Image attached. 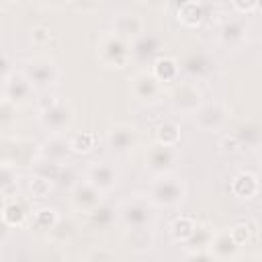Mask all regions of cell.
<instances>
[{"label":"cell","instance_id":"6da1fadb","mask_svg":"<svg viewBox=\"0 0 262 262\" xmlns=\"http://www.w3.org/2000/svg\"><path fill=\"white\" fill-rule=\"evenodd\" d=\"M96 57L106 68L123 70L133 61L131 41L117 33H104L96 41Z\"/></svg>","mask_w":262,"mask_h":262},{"label":"cell","instance_id":"7a4b0ae2","mask_svg":"<svg viewBox=\"0 0 262 262\" xmlns=\"http://www.w3.org/2000/svg\"><path fill=\"white\" fill-rule=\"evenodd\" d=\"M186 196V184L180 176L172 172H164L154 176L147 188V199L156 207H176Z\"/></svg>","mask_w":262,"mask_h":262},{"label":"cell","instance_id":"3957f363","mask_svg":"<svg viewBox=\"0 0 262 262\" xmlns=\"http://www.w3.org/2000/svg\"><path fill=\"white\" fill-rule=\"evenodd\" d=\"M154 203L147 196H131L119 207V221L127 229L137 227H151L154 223Z\"/></svg>","mask_w":262,"mask_h":262},{"label":"cell","instance_id":"277c9868","mask_svg":"<svg viewBox=\"0 0 262 262\" xmlns=\"http://www.w3.org/2000/svg\"><path fill=\"white\" fill-rule=\"evenodd\" d=\"M23 72L37 90H47L61 78V70L51 57H31L25 61Z\"/></svg>","mask_w":262,"mask_h":262},{"label":"cell","instance_id":"5b68a950","mask_svg":"<svg viewBox=\"0 0 262 262\" xmlns=\"http://www.w3.org/2000/svg\"><path fill=\"white\" fill-rule=\"evenodd\" d=\"M41 158V143L27 139V137H12L4 141L2 149V162L18 166H33Z\"/></svg>","mask_w":262,"mask_h":262},{"label":"cell","instance_id":"8992f818","mask_svg":"<svg viewBox=\"0 0 262 262\" xmlns=\"http://www.w3.org/2000/svg\"><path fill=\"white\" fill-rule=\"evenodd\" d=\"M74 121H76V111L63 98H57L53 104L39 108V123L49 133H66L74 125Z\"/></svg>","mask_w":262,"mask_h":262},{"label":"cell","instance_id":"52a82bcc","mask_svg":"<svg viewBox=\"0 0 262 262\" xmlns=\"http://www.w3.org/2000/svg\"><path fill=\"white\" fill-rule=\"evenodd\" d=\"M164 82H160L156 78V74L149 72H137L131 80H129V92L135 100L145 102V104H154L162 98L164 94Z\"/></svg>","mask_w":262,"mask_h":262},{"label":"cell","instance_id":"ba28073f","mask_svg":"<svg viewBox=\"0 0 262 262\" xmlns=\"http://www.w3.org/2000/svg\"><path fill=\"white\" fill-rule=\"evenodd\" d=\"M35 86L31 80L25 76V72H10L8 76L2 78V98L10 100L16 106L27 104L35 96Z\"/></svg>","mask_w":262,"mask_h":262},{"label":"cell","instance_id":"9c48e42d","mask_svg":"<svg viewBox=\"0 0 262 262\" xmlns=\"http://www.w3.org/2000/svg\"><path fill=\"white\" fill-rule=\"evenodd\" d=\"M170 104L178 113H188L192 115L201 104H203V92L196 86V82H180L168 92Z\"/></svg>","mask_w":262,"mask_h":262},{"label":"cell","instance_id":"30bf717a","mask_svg":"<svg viewBox=\"0 0 262 262\" xmlns=\"http://www.w3.org/2000/svg\"><path fill=\"white\" fill-rule=\"evenodd\" d=\"M176 160H178L176 145H164V143H158L156 141L145 151V168L154 176L164 174V172H170L176 166Z\"/></svg>","mask_w":262,"mask_h":262},{"label":"cell","instance_id":"8fae6325","mask_svg":"<svg viewBox=\"0 0 262 262\" xmlns=\"http://www.w3.org/2000/svg\"><path fill=\"white\" fill-rule=\"evenodd\" d=\"M139 143V131L133 125L127 123H119L115 127H111L108 135H106V145L111 149V154L115 156H127L129 151H133Z\"/></svg>","mask_w":262,"mask_h":262},{"label":"cell","instance_id":"7c38bea8","mask_svg":"<svg viewBox=\"0 0 262 262\" xmlns=\"http://www.w3.org/2000/svg\"><path fill=\"white\" fill-rule=\"evenodd\" d=\"M102 190H98L90 180H78L74 186H72V192H70V203L74 207V211L78 213H90L92 209H96L100 203H102Z\"/></svg>","mask_w":262,"mask_h":262},{"label":"cell","instance_id":"4fadbf2b","mask_svg":"<svg viewBox=\"0 0 262 262\" xmlns=\"http://www.w3.org/2000/svg\"><path fill=\"white\" fill-rule=\"evenodd\" d=\"M192 119L201 131H219L227 121V106L221 102H203L192 113Z\"/></svg>","mask_w":262,"mask_h":262},{"label":"cell","instance_id":"5bb4252c","mask_svg":"<svg viewBox=\"0 0 262 262\" xmlns=\"http://www.w3.org/2000/svg\"><path fill=\"white\" fill-rule=\"evenodd\" d=\"M84 178L90 180L98 190L111 192L119 184V170L106 162H92V164H88Z\"/></svg>","mask_w":262,"mask_h":262},{"label":"cell","instance_id":"9a60e30c","mask_svg":"<svg viewBox=\"0 0 262 262\" xmlns=\"http://www.w3.org/2000/svg\"><path fill=\"white\" fill-rule=\"evenodd\" d=\"M131 51L133 59L139 63H154L162 55V41L156 35H139L137 39L131 41Z\"/></svg>","mask_w":262,"mask_h":262},{"label":"cell","instance_id":"2e32d148","mask_svg":"<svg viewBox=\"0 0 262 262\" xmlns=\"http://www.w3.org/2000/svg\"><path fill=\"white\" fill-rule=\"evenodd\" d=\"M74 154L70 139L63 133H49V137L41 143V158L57 162V164H66L68 156Z\"/></svg>","mask_w":262,"mask_h":262},{"label":"cell","instance_id":"e0dca14e","mask_svg":"<svg viewBox=\"0 0 262 262\" xmlns=\"http://www.w3.org/2000/svg\"><path fill=\"white\" fill-rule=\"evenodd\" d=\"M178 63H180V70H184L190 78H196V80L209 78L215 72V59L201 51H192V53L184 55V59Z\"/></svg>","mask_w":262,"mask_h":262},{"label":"cell","instance_id":"ac0fdd59","mask_svg":"<svg viewBox=\"0 0 262 262\" xmlns=\"http://www.w3.org/2000/svg\"><path fill=\"white\" fill-rule=\"evenodd\" d=\"M246 35H248V20H246V16L225 18L221 23V27H219V39L227 47L242 45L246 41Z\"/></svg>","mask_w":262,"mask_h":262},{"label":"cell","instance_id":"d6986e66","mask_svg":"<svg viewBox=\"0 0 262 262\" xmlns=\"http://www.w3.org/2000/svg\"><path fill=\"white\" fill-rule=\"evenodd\" d=\"M209 252L213 254V260H235L239 256V244L233 239L229 229H221L215 233Z\"/></svg>","mask_w":262,"mask_h":262},{"label":"cell","instance_id":"ffe728a7","mask_svg":"<svg viewBox=\"0 0 262 262\" xmlns=\"http://www.w3.org/2000/svg\"><path fill=\"white\" fill-rule=\"evenodd\" d=\"M113 33L133 41L139 35H143V18L133 12H121L113 18Z\"/></svg>","mask_w":262,"mask_h":262},{"label":"cell","instance_id":"44dd1931","mask_svg":"<svg viewBox=\"0 0 262 262\" xmlns=\"http://www.w3.org/2000/svg\"><path fill=\"white\" fill-rule=\"evenodd\" d=\"M2 221L6 227H23L29 219V209L27 203L10 196V199H2Z\"/></svg>","mask_w":262,"mask_h":262},{"label":"cell","instance_id":"7402d4cb","mask_svg":"<svg viewBox=\"0 0 262 262\" xmlns=\"http://www.w3.org/2000/svg\"><path fill=\"white\" fill-rule=\"evenodd\" d=\"M231 192L237 199H254L260 192V180L254 172H239L231 180Z\"/></svg>","mask_w":262,"mask_h":262},{"label":"cell","instance_id":"603a6c76","mask_svg":"<svg viewBox=\"0 0 262 262\" xmlns=\"http://www.w3.org/2000/svg\"><path fill=\"white\" fill-rule=\"evenodd\" d=\"M215 233L217 231H215V227L211 223H196V229L192 231V235L184 244H186L188 252H192V250H209Z\"/></svg>","mask_w":262,"mask_h":262},{"label":"cell","instance_id":"cb8c5ba5","mask_svg":"<svg viewBox=\"0 0 262 262\" xmlns=\"http://www.w3.org/2000/svg\"><path fill=\"white\" fill-rule=\"evenodd\" d=\"M176 14H178V18H180L182 25L196 27V25H201L207 18V8H205V2L203 0H192L186 6H182Z\"/></svg>","mask_w":262,"mask_h":262},{"label":"cell","instance_id":"d4e9b609","mask_svg":"<svg viewBox=\"0 0 262 262\" xmlns=\"http://www.w3.org/2000/svg\"><path fill=\"white\" fill-rule=\"evenodd\" d=\"M151 72L156 74V78L160 82H172V80H176V76L180 72V63H178V59H174L170 55H160L151 63Z\"/></svg>","mask_w":262,"mask_h":262},{"label":"cell","instance_id":"484cf974","mask_svg":"<svg viewBox=\"0 0 262 262\" xmlns=\"http://www.w3.org/2000/svg\"><path fill=\"white\" fill-rule=\"evenodd\" d=\"M88 219H90V223H92L94 227L106 229V227H111V225L119 219V209H115L113 205L100 203L96 209H92V211L88 213Z\"/></svg>","mask_w":262,"mask_h":262},{"label":"cell","instance_id":"4316f807","mask_svg":"<svg viewBox=\"0 0 262 262\" xmlns=\"http://www.w3.org/2000/svg\"><path fill=\"white\" fill-rule=\"evenodd\" d=\"M57 223H59V215L55 209L39 207V209L31 211V225L39 231H53Z\"/></svg>","mask_w":262,"mask_h":262},{"label":"cell","instance_id":"83f0119b","mask_svg":"<svg viewBox=\"0 0 262 262\" xmlns=\"http://www.w3.org/2000/svg\"><path fill=\"white\" fill-rule=\"evenodd\" d=\"M127 244L133 252H147L154 246V233L151 227H137V229H127Z\"/></svg>","mask_w":262,"mask_h":262},{"label":"cell","instance_id":"f1b7e54d","mask_svg":"<svg viewBox=\"0 0 262 262\" xmlns=\"http://www.w3.org/2000/svg\"><path fill=\"white\" fill-rule=\"evenodd\" d=\"M242 143V147H256L262 141V125H258L256 121H246L242 123L235 131H233Z\"/></svg>","mask_w":262,"mask_h":262},{"label":"cell","instance_id":"f546056e","mask_svg":"<svg viewBox=\"0 0 262 262\" xmlns=\"http://www.w3.org/2000/svg\"><path fill=\"white\" fill-rule=\"evenodd\" d=\"M16 190H18L16 168L12 164L2 162V176H0V192H2V199L16 196Z\"/></svg>","mask_w":262,"mask_h":262},{"label":"cell","instance_id":"4dcf8cb0","mask_svg":"<svg viewBox=\"0 0 262 262\" xmlns=\"http://www.w3.org/2000/svg\"><path fill=\"white\" fill-rule=\"evenodd\" d=\"M194 229H196V221H194L192 217H186V215L174 219L172 225H170V233H172V237H174L176 242H182V244L192 235Z\"/></svg>","mask_w":262,"mask_h":262},{"label":"cell","instance_id":"1f68e13d","mask_svg":"<svg viewBox=\"0 0 262 262\" xmlns=\"http://www.w3.org/2000/svg\"><path fill=\"white\" fill-rule=\"evenodd\" d=\"M156 141L164 145H178L180 141V127L172 121H164L156 129Z\"/></svg>","mask_w":262,"mask_h":262},{"label":"cell","instance_id":"d6a6232c","mask_svg":"<svg viewBox=\"0 0 262 262\" xmlns=\"http://www.w3.org/2000/svg\"><path fill=\"white\" fill-rule=\"evenodd\" d=\"M70 143H72L74 154H88V151H92V149L96 147L98 137H96V133H92V131H82V133L72 135V137H70Z\"/></svg>","mask_w":262,"mask_h":262},{"label":"cell","instance_id":"836d02e7","mask_svg":"<svg viewBox=\"0 0 262 262\" xmlns=\"http://www.w3.org/2000/svg\"><path fill=\"white\" fill-rule=\"evenodd\" d=\"M51 184H53V180H49L41 174H33L29 178V192L33 199H45L51 190Z\"/></svg>","mask_w":262,"mask_h":262},{"label":"cell","instance_id":"e575fe53","mask_svg":"<svg viewBox=\"0 0 262 262\" xmlns=\"http://www.w3.org/2000/svg\"><path fill=\"white\" fill-rule=\"evenodd\" d=\"M61 186H74L76 182H78V172H76V168L72 166V164H61V168H59V174H57V178H55Z\"/></svg>","mask_w":262,"mask_h":262},{"label":"cell","instance_id":"d590c367","mask_svg":"<svg viewBox=\"0 0 262 262\" xmlns=\"http://www.w3.org/2000/svg\"><path fill=\"white\" fill-rule=\"evenodd\" d=\"M219 147H221L223 154H237L242 149V143H239V139H237L235 133H227V135L221 137Z\"/></svg>","mask_w":262,"mask_h":262},{"label":"cell","instance_id":"8d00e7d4","mask_svg":"<svg viewBox=\"0 0 262 262\" xmlns=\"http://www.w3.org/2000/svg\"><path fill=\"white\" fill-rule=\"evenodd\" d=\"M49 39H51L49 29H45V27H35V29H31V41H33L37 47L47 45V43H49Z\"/></svg>","mask_w":262,"mask_h":262},{"label":"cell","instance_id":"74e56055","mask_svg":"<svg viewBox=\"0 0 262 262\" xmlns=\"http://www.w3.org/2000/svg\"><path fill=\"white\" fill-rule=\"evenodd\" d=\"M229 231H231L233 239H235L239 246H244V244L250 239V229H248V225H244V223H239V225H233Z\"/></svg>","mask_w":262,"mask_h":262},{"label":"cell","instance_id":"f35d334b","mask_svg":"<svg viewBox=\"0 0 262 262\" xmlns=\"http://www.w3.org/2000/svg\"><path fill=\"white\" fill-rule=\"evenodd\" d=\"M258 4H260V0H233V6H235V10H237L239 14H250V12H254V10L258 8Z\"/></svg>","mask_w":262,"mask_h":262},{"label":"cell","instance_id":"ab89813d","mask_svg":"<svg viewBox=\"0 0 262 262\" xmlns=\"http://www.w3.org/2000/svg\"><path fill=\"white\" fill-rule=\"evenodd\" d=\"M88 260H108V258H115V252H102V250H94V252H90L88 256H86Z\"/></svg>","mask_w":262,"mask_h":262},{"label":"cell","instance_id":"60d3db41","mask_svg":"<svg viewBox=\"0 0 262 262\" xmlns=\"http://www.w3.org/2000/svg\"><path fill=\"white\" fill-rule=\"evenodd\" d=\"M188 2H192V0H168V6L174 10V12H178L182 6H186Z\"/></svg>","mask_w":262,"mask_h":262},{"label":"cell","instance_id":"b9f144b4","mask_svg":"<svg viewBox=\"0 0 262 262\" xmlns=\"http://www.w3.org/2000/svg\"><path fill=\"white\" fill-rule=\"evenodd\" d=\"M45 4H49V6H61V4H68V2H72V0H43Z\"/></svg>","mask_w":262,"mask_h":262},{"label":"cell","instance_id":"7bdbcfd3","mask_svg":"<svg viewBox=\"0 0 262 262\" xmlns=\"http://www.w3.org/2000/svg\"><path fill=\"white\" fill-rule=\"evenodd\" d=\"M256 154H258V158L262 160V141H260V143L256 145Z\"/></svg>","mask_w":262,"mask_h":262},{"label":"cell","instance_id":"ee69618b","mask_svg":"<svg viewBox=\"0 0 262 262\" xmlns=\"http://www.w3.org/2000/svg\"><path fill=\"white\" fill-rule=\"evenodd\" d=\"M6 2H16V0H6Z\"/></svg>","mask_w":262,"mask_h":262},{"label":"cell","instance_id":"f6af8a7d","mask_svg":"<svg viewBox=\"0 0 262 262\" xmlns=\"http://www.w3.org/2000/svg\"><path fill=\"white\" fill-rule=\"evenodd\" d=\"M137 2H147V0H137Z\"/></svg>","mask_w":262,"mask_h":262},{"label":"cell","instance_id":"bcb514c9","mask_svg":"<svg viewBox=\"0 0 262 262\" xmlns=\"http://www.w3.org/2000/svg\"><path fill=\"white\" fill-rule=\"evenodd\" d=\"M260 4H262V0H260Z\"/></svg>","mask_w":262,"mask_h":262}]
</instances>
